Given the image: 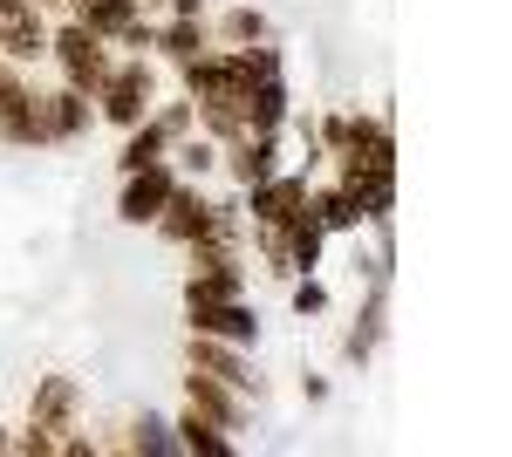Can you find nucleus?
Here are the masks:
<instances>
[{"label":"nucleus","instance_id":"obj_1","mask_svg":"<svg viewBox=\"0 0 512 457\" xmlns=\"http://www.w3.org/2000/svg\"><path fill=\"white\" fill-rule=\"evenodd\" d=\"M76 410H82V382L76 376H41L35 382V410H28V437L14 451L28 457H48L62 444V430H76Z\"/></svg>","mask_w":512,"mask_h":457},{"label":"nucleus","instance_id":"obj_2","mask_svg":"<svg viewBox=\"0 0 512 457\" xmlns=\"http://www.w3.org/2000/svg\"><path fill=\"white\" fill-rule=\"evenodd\" d=\"M48 55L62 62L69 89H82V96H96V89L110 82V69H117V62H110V41H103V35H89L82 21H69L62 35H48Z\"/></svg>","mask_w":512,"mask_h":457},{"label":"nucleus","instance_id":"obj_3","mask_svg":"<svg viewBox=\"0 0 512 457\" xmlns=\"http://www.w3.org/2000/svg\"><path fill=\"white\" fill-rule=\"evenodd\" d=\"M96 103H103V116L123 123V130L144 123V116H151V69H144V55H137V62H117L110 82L96 89Z\"/></svg>","mask_w":512,"mask_h":457},{"label":"nucleus","instance_id":"obj_4","mask_svg":"<svg viewBox=\"0 0 512 457\" xmlns=\"http://www.w3.org/2000/svg\"><path fill=\"white\" fill-rule=\"evenodd\" d=\"M0 144H41V96L14 62H0Z\"/></svg>","mask_w":512,"mask_h":457},{"label":"nucleus","instance_id":"obj_5","mask_svg":"<svg viewBox=\"0 0 512 457\" xmlns=\"http://www.w3.org/2000/svg\"><path fill=\"white\" fill-rule=\"evenodd\" d=\"M171 185H178V171L171 164H144V171H123V198H117V212L130 219V226H151L164 212V198H171Z\"/></svg>","mask_w":512,"mask_h":457},{"label":"nucleus","instance_id":"obj_6","mask_svg":"<svg viewBox=\"0 0 512 457\" xmlns=\"http://www.w3.org/2000/svg\"><path fill=\"white\" fill-rule=\"evenodd\" d=\"M151 226H158L171 246H198V239L212 232V205H205L198 185H171V198H164V212L151 219Z\"/></svg>","mask_w":512,"mask_h":457},{"label":"nucleus","instance_id":"obj_7","mask_svg":"<svg viewBox=\"0 0 512 457\" xmlns=\"http://www.w3.org/2000/svg\"><path fill=\"white\" fill-rule=\"evenodd\" d=\"M301 212H308V178H267V185H253V226L260 232L287 226Z\"/></svg>","mask_w":512,"mask_h":457},{"label":"nucleus","instance_id":"obj_8","mask_svg":"<svg viewBox=\"0 0 512 457\" xmlns=\"http://www.w3.org/2000/svg\"><path fill=\"white\" fill-rule=\"evenodd\" d=\"M192 335H212V342L246 348L253 335H260V321H253L239 301H192Z\"/></svg>","mask_w":512,"mask_h":457},{"label":"nucleus","instance_id":"obj_9","mask_svg":"<svg viewBox=\"0 0 512 457\" xmlns=\"http://www.w3.org/2000/svg\"><path fill=\"white\" fill-rule=\"evenodd\" d=\"M185 403H192L198 417H212L219 430H239V417H246L239 396H233V382L212 376V369H192V376H185Z\"/></svg>","mask_w":512,"mask_h":457},{"label":"nucleus","instance_id":"obj_10","mask_svg":"<svg viewBox=\"0 0 512 457\" xmlns=\"http://www.w3.org/2000/svg\"><path fill=\"white\" fill-rule=\"evenodd\" d=\"M82 123H89V96L82 89H55V96H41V144H69Z\"/></svg>","mask_w":512,"mask_h":457},{"label":"nucleus","instance_id":"obj_11","mask_svg":"<svg viewBox=\"0 0 512 457\" xmlns=\"http://www.w3.org/2000/svg\"><path fill=\"white\" fill-rule=\"evenodd\" d=\"M0 55H7L14 69L48 55V28L35 21V7H21V14H7V21H0Z\"/></svg>","mask_w":512,"mask_h":457},{"label":"nucleus","instance_id":"obj_12","mask_svg":"<svg viewBox=\"0 0 512 457\" xmlns=\"http://www.w3.org/2000/svg\"><path fill=\"white\" fill-rule=\"evenodd\" d=\"M164 144H171L164 116H144V123H130V137H123V151H117V171H144V164H158Z\"/></svg>","mask_w":512,"mask_h":457},{"label":"nucleus","instance_id":"obj_13","mask_svg":"<svg viewBox=\"0 0 512 457\" xmlns=\"http://www.w3.org/2000/svg\"><path fill=\"white\" fill-rule=\"evenodd\" d=\"M233 178H239L246 191L274 178V130H260V137H239V144H233Z\"/></svg>","mask_w":512,"mask_h":457},{"label":"nucleus","instance_id":"obj_14","mask_svg":"<svg viewBox=\"0 0 512 457\" xmlns=\"http://www.w3.org/2000/svg\"><path fill=\"white\" fill-rule=\"evenodd\" d=\"M178 451H198V457H226L233 451V437L219 430L212 417H198L192 403H185V417H178Z\"/></svg>","mask_w":512,"mask_h":457},{"label":"nucleus","instance_id":"obj_15","mask_svg":"<svg viewBox=\"0 0 512 457\" xmlns=\"http://www.w3.org/2000/svg\"><path fill=\"white\" fill-rule=\"evenodd\" d=\"M192 369H212V376L233 382V389H246V382H253V376H246V362H239L226 342H212V335H192Z\"/></svg>","mask_w":512,"mask_h":457},{"label":"nucleus","instance_id":"obj_16","mask_svg":"<svg viewBox=\"0 0 512 457\" xmlns=\"http://www.w3.org/2000/svg\"><path fill=\"white\" fill-rule=\"evenodd\" d=\"M151 41H158L171 62H192L198 48H205V21H198V14H178L171 28H151Z\"/></svg>","mask_w":512,"mask_h":457},{"label":"nucleus","instance_id":"obj_17","mask_svg":"<svg viewBox=\"0 0 512 457\" xmlns=\"http://www.w3.org/2000/svg\"><path fill=\"white\" fill-rule=\"evenodd\" d=\"M226 35H233L239 48H253V41H267V21H260L253 7H233V14H226Z\"/></svg>","mask_w":512,"mask_h":457},{"label":"nucleus","instance_id":"obj_18","mask_svg":"<svg viewBox=\"0 0 512 457\" xmlns=\"http://www.w3.org/2000/svg\"><path fill=\"white\" fill-rule=\"evenodd\" d=\"M212 157H219V144H212V137H198V144H185V164H192V171H212Z\"/></svg>","mask_w":512,"mask_h":457},{"label":"nucleus","instance_id":"obj_19","mask_svg":"<svg viewBox=\"0 0 512 457\" xmlns=\"http://www.w3.org/2000/svg\"><path fill=\"white\" fill-rule=\"evenodd\" d=\"M294 307H301V314H321V307H328V294H321L315 280H301V287H294Z\"/></svg>","mask_w":512,"mask_h":457},{"label":"nucleus","instance_id":"obj_20","mask_svg":"<svg viewBox=\"0 0 512 457\" xmlns=\"http://www.w3.org/2000/svg\"><path fill=\"white\" fill-rule=\"evenodd\" d=\"M21 7H35V0H0V21H7V14H21Z\"/></svg>","mask_w":512,"mask_h":457},{"label":"nucleus","instance_id":"obj_21","mask_svg":"<svg viewBox=\"0 0 512 457\" xmlns=\"http://www.w3.org/2000/svg\"><path fill=\"white\" fill-rule=\"evenodd\" d=\"M171 14H198V0H171Z\"/></svg>","mask_w":512,"mask_h":457},{"label":"nucleus","instance_id":"obj_22","mask_svg":"<svg viewBox=\"0 0 512 457\" xmlns=\"http://www.w3.org/2000/svg\"><path fill=\"white\" fill-rule=\"evenodd\" d=\"M0 451H14V437H7V430H0Z\"/></svg>","mask_w":512,"mask_h":457}]
</instances>
